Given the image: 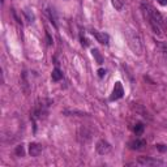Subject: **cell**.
<instances>
[{"mask_svg":"<svg viewBox=\"0 0 167 167\" xmlns=\"http://www.w3.org/2000/svg\"><path fill=\"white\" fill-rule=\"evenodd\" d=\"M145 17L149 20V24H150V26H152V29H153V32L155 33L157 35H161L162 34V32H161V26H159V24H158L155 20H153L152 17H149V16H145Z\"/></svg>","mask_w":167,"mask_h":167,"instance_id":"obj_7","label":"cell"},{"mask_svg":"<svg viewBox=\"0 0 167 167\" xmlns=\"http://www.w3.org/2000/svg\"><path fill=\"white\" fill-rule=\"evenodd\" d=\"M80 39H81V44H82L84 47H88V46H89V42L86 41V39H85V38H84V37H81V38H80Z\"/></svg>","mask_w":167,"mask_h":167,"instance_id":"obj_17","label":"cell"},{"mask_svg":"<svg viewBox=\"0 0 167 167\" xmlns=\"http://www.w3.org/2000/svg\"><path fill=\"white\" fill-rule=\"evenodd\" d=\"M161 5H167V0H157Z\"/></svg>","mask_w":167,"mask_h":167,"instance_id":"obj_20","label":"cell"},{"mask_svg":"<svg viewBox=\"0 0 167 167\" xmlns=\"http://www.w3.org/2000/svg\"><path fill=\"white\" fill-rule=\"evenodd\" d=\"M24 12H25V15L27 16V18H29V20H30V22H33V20H34V16H33V13H32V15H30L29 9H25Z\"/></svg>","mask_w":167,"mask_h":167,"instance_id":"obj_15","label":"cell"},{"mask_svg":"<svg viewBox=\"0 0 167 167\" xmlns=\"http://www.w3.org/2000/svg\"><path fill=\"white\" fill-rule=\"evenodd\" d=\"M91 34L94 35V38H95V39L98 41L99 43H102V44H108V41H110V38H108V35L106 34V33H101V32H98V30H91Z\"/></svg>","mask_w":167,"mask_h":167,"instance_id":"obj_5","label":"cell"},{"mask_svg":"<svg viewBox=\"0 0 167 167\" xmlns=\"http://www.w3.org/2000/svg\"><path fill=\"white\" fill-rule=\"evenodd\" d=\"M111 3H112L114 8H115L116 11H121V8H123V5H124V0H111Z\"/></svg>","mask_w":167,"mask_h":167,"instance_id":"obj_11","label":"cell"},{"mask_svg":"<svg viewBox=\"0 0 167 167\" xmlns=\"http://www.w3.org/2000/svg\"><path fill=\"white\" fill-rule=\"evenodd\" d=\"M105 74H106V71H105V69H102V68H101V69H98V76L101 77V79L105 76Z\"/></svg>","mask_w":167,"mask_h":167,"instance_id":"obj_18","label":"cell"},{"mask_svg":"<svg viewBox=\"0 0 167 167\" xmlns=\"http://www.w3.org/2000/svg\"><path fill=\"white\" fill-rule=\"evenodd\" d=\"M155 146H157V149L161 150V152H166L167 150V146H163V145H155Z\"/></svg>","mask_w":167,"mask_h":167,"instance_id":"obj_19","label":"cell"},{"mask_svg":"<svg viewBox=\"0 0 167 167\" xmlns=\"http://www.w3.org/2000/svg\"><path fill=\"white\" fill-rule=\"evenodd\" d=\"M42 153V145L41 144H37V142H32L29 145V154L32 157H38Z\"/></svg>","mask_w":167,"mask_h":167,"instance_id":"obj_6","label":"cell"},{"mask_svg":"<svg viewBox=\"0 0 167 167\" xmlns=\"http://www.w3.org/2000/svg\"><path fill=\"white\" fill-rule=\"evenodd\" d=\"M15 153H16V155H17V157H24V155H25V149H24V146H22V145L16 146Z\"/></svg>","mask_w":167,"mask_h":167,"instance_id":"obj_13","label":"cell"},{"mask_svg":"<svg viewBox=\"0 0 167 167\" xmlns=\"http://www.w3.org/2000/svg\"><path fill=\"white\" fill-rule=\"evenodd\" d=\"M95 150H97V153H98L99 155H106V154H108V153L111 152V145L107 142V141L101 140V141H98V144H97Z\"/></svg>","mask_w":167,"mask_h":167,"instance_id":"obj_4","label":"cell"},{"mask_svg":"<svg viewBox=\"0 0 167 167\" xmlns=\"http://www.w3.org/2000/svg\"><path fill=\"white\" fill-rule=\"evenodd\" d=\"M144 128H145V125L142 123H136L135 124V128H133V131H135L136 135H141V133L144 132Z\"/></svg>","mask_w":167,"mask_h":167,"instance_id":"obj_12","label":"cell"},{"mask_svg":"<svg viewBox=\"0 0 167 167\" xmlns=\"http://www.w3.org/2000/svg\"><path fill=\"white\" fill-rule=\"evenodd\" d=\"M125 38H127L129 48L132 50L135 54H137V55L142 54V42H141L140 34H138L136 30L128 29L127 32H125Z\"/></svg>","mask_w":167,"mask_h":167,"instance_id":"obj_1","label":"cell"},{"mask_svg":"<svg viewBox=\"0 0 167 167\" xmlns=\"http://www.w3.org/2000/svg\"><path fill=\"white\" fill-rule=\"evenodd\" d=\"M46 38H47V43H48L50 46H51V44L54 43V41H52V38H51V35H50V33H48V32L46 33Z\"/></svg>","mask_w":167,"mask_h":167,"instance_id":"obj_16","label":"cell"},{"mask_svg":"<svg viewBox=\"0 0 167 167\" xmlns=\"http://www.w3.org/2000/svg\"><path fill=\"white\" fill-rule=\"evenodd\" d=\"M157 44H158V47H159V48L162 50L163 54L167 55V43H163V42H158Z\"/></svg>","mask_w":167,"mask_h":167,"instance_id":"obj_14","label":"cell"},{"mask_svg":"<svg viewBox=\"0 0 167 167\" xmlns=\"http://www.w3.org/2000/svg\"><path fill=\"white\" fill-rule=\"evenodd\" d=\"M131 149H142L144 146H146V141L142 140V138H136L135 141H132V142L129 144Z\"/></svg>","mask_w":167,"mask_h":167,"instance_id":"obj_8","label":"cell"},{"mask_svg":"<svg viewBox=\"0 0 167 167\" xmlns=\"http://www.w3.org/2000/svg\"><path fill=\"white\" fill-rule=\"evenodd\" d=\"M124 95V89H123V85L121 82H115L114 85V90H112V94H111L110 99L111 101H116V99H120L121 97Z\"/></svg>","mask_w":167,"mask_h":167,"instance_id":"obj_3","label":"cell"},{"mask_svg":"<svg viewBox=\"0 0 167 167\" xmlns=\"http://www.w3.org/2000/svg\"><path fill=\"white\" fill-rule=\"evenodd\" d=\"M51 79H52V81H54V82H58V81H60V80L63 79V73H62V71H60L59 68H55L54 71H52Z\"/></svg>","mask_w":167,"mask_h":167,"instance_id":"obj_9","label":"cell"},{"mask_svg":"<svg viewBox=\"0 0 167 167\" xmlns=\"http://www.w3.org/2000/svg\"><path fill=\"white\" fill-rule=\"evenodd\" d=\"M91 54H93V56L95 58V60H97V63L101 65V64H103V58H102V55H101V52L98 51L97 48H93L91 50Z\"/></svg>","mask_w":167,"mask_h":167,"instance_id":"obj_10","label":"cell"},{"mask_svg":"<svg viewBox=\"0 0 167 167\" xmlns=\"http://www.w3.org/2000/svg\"><path fill=\"white\" fill-rule=\"evenodd\" d=\"M137 163L141 166H162L163 162L158 159H153L150 157H138Z\"/></svg>","mask_w":167,"mask_h":167,"instance_id":"obj_2","label":"cell"}]
</instances>
